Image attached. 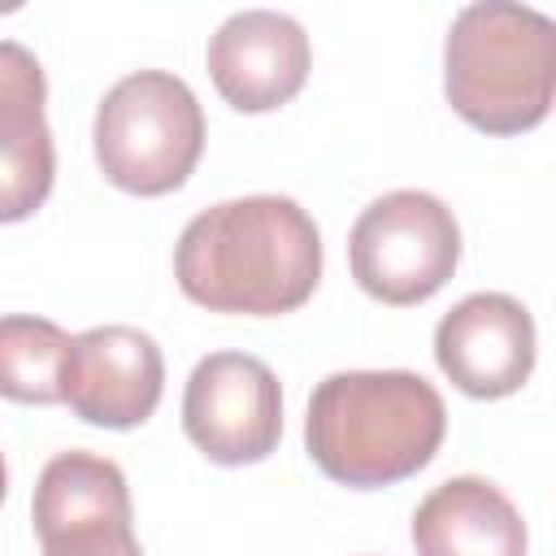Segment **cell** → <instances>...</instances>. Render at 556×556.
I'll return each instance as SVG.
<instances>
[{
  "mask_svg": "<svg viewBox=\"0 0 556 556\" xmlns=\"http://www.w3.org/2000/svg\"><path fill=\"white\" fill-rule=\"evenodd\" d=\"M174 278L208 313H295L321 282L317 222L291 195L222 200L182 226Z\"/></svg>",
  "mask_w": 556,
  "mask_h": 556,
  "instance_id": "obj_1",
  "label": "cell"
},
{
  "mask_svg": "<svg viewBox=\"0 0 556 556\" xmlns=\"http://www.w3.org/2000/svg\"><path fill=\"white\" fill-rule=\"evenodd\" d=\"M447 434L443 395L413 369H343L317 382L304 417L313 465L374 491L426 469Z\"/></svg>",
  "mask_w": 556,
  "mask_h": 556,
  "instance_id": "obj_2",
  "label": "cell"
},
{
  "mask_svg": "<svg viewBox=\"0 0 556 556\" xmlns=\"http://www.w3.org/2000/svg\"><path fill=\"white\" fill-rule=\"evenodd\" d=\"M447 104L482 135H521L552 113L556 22L530 4H465L443 43Z\"/></svg>",
  "mask_w": 556,
  "mask_h": 556,
  "instance_id": "obj_3",
  "label": "cell"
},
{
  "mask_svg": "<svg viewBox=\"0 0 556 556\" xmlns=\"http://www.w3.org/2000/svg\"><path fill=\"white\" fill-rule=\"evenodd\" d=\"M91 139L96 165L117 191L169 195L204 152V113L178 74L135 70L104 91Z\"/></svg>",
  "mask_w": 556,
  "mask_h": 556,
  "instance_id": "obj_4",
  "label": "cell"
},
{
  "mask_svg": "<svg viewBox=\"0 0 556 556\" xmlns=\"http://www.w3.org/2000/svg\"><path fill=\"white\" fill-rule=\"evenodd\" d=\"M348 265L356 287L378 304H421L456 274L460 226L452 208L430 191H387L352 222Z\"/></svg>",
  "mask_w": 556,
  "mask_h": 556,
  "instance_id": "obj_5",
  "label": "cell"
},
{
  "mask_svg": "<svg viewBox=\"0 0 556 556\" xmlns=\"http://www.w3.org/2000/svg\"><path fill=\"white\" fill-rule=\"evenodd\" d=\"M30 521L43 556H143L126 473L100 452H56L39 469Z\"/></svg>",
  "mask_w": 556,
  "mask_h": 556,
  "instance_id": "obj_6",
  "label": "cell"
},
{
  "mask_svg": "<svg viewBox=\"0 0 556 556\" xmlns=\"http://www.w3.org/2000/svg\"><path fill=\"white\" fill-rule=\"evenodd\" d=\"M182 430L213 465H256L282 439V387L261 356L208 352L182 391Z\"/></svg>",
  "mask_w": 556,
  "mask_h": 556,
  "instance_id": "obj_7",
  "label": "cell"
},
{
  "mask_svg": "<svg viewBox=\"0 0 556 556\" xmlns=\"http://www.w3.org/2000/svg\"><path fill=\"white\" fill-rule=\"evenodd\" d=\"M165 391V356L139 326H91L70 339L61 404L104 430L143 426Z\"/></svg>",
  "mask_w": 556,
  "mask_h": 556,
  "instance_id": "obj_8",
  "label": "cell"
},
{
  "mask_svg": "<svg viewBox=\"0 0 556 556\" xmlns=\"http://www.w3.org/2000/svg\"><path fill=\"white\" fill-rule=\"evenodd\" d=\"M534 317L504 291H473L434 326V361L456 391L504 400L534 374Z\"/></svg>",
  "mask_w": 556,
  "mask_h": 556,
  "instance_id": "obj_9",
  "label": "cell"
},
{
  "mask_svg": "<svg viewBox=\"0 0 556 556\" xmlns=\"http://www.w3.org/2000/svg\"><path fill=\"white\" fill-rule=\"evenodd\" d=\"M217 96L239 113H269L300 96L308 83L313 48L304 26L278 9L230 13L204 48Z\"/></svg>",
  "mask_w": 556,
  "mask_h": 556,
  "instance_id": "obj_10",
  "label": "cell"
},
{
  "mask_svg": "<svg viewBox=\"0 0 556 556\" xmlns=\"http://www.w3.org/2000/svg\"><path fill=\"white\" fill-rule=\"evenodd\" d=\"M48 78L30 48L0 39V226L43 208L56 178V148L43 117Z\"/></svg>",
  "mask_w": 556,
  "mask_h": 556,
  "instance_id": "obj_11",
  "label": "cell"
},
{
  "mask_svg": "<svg viewBox=\"0 0 556 556\" xmlns=\"http://www.w3.org/2000/svg\"><path fill=\"white\" fill-rule=\"evenodd\" d=\"M417 556H526L517 504L486 478L460 473L439 482L413 513Z\"/></svg>",
  "mask_w": 556,
  "mask_h": 556,
  "instance_id": "obj_12",
  "label": "cell"
},
{
  "mask_svg": "<svg viewBox=\"0 0 556 556\" xmlns=\"http://www.w3.org/2000/svg\"><path fill=\"white\" fill-rule=\"evenodd\" d=\"M70 334L30 313L0 317V395L13 404H61Z\"/></svg>",
  "mask_w": 556,
  "mask_h": 556,
  "instance_id": "obj_13",
  "label": "cell"
},
{
  "mask_svg": "<svg viewBox=\"0 0 556 556\" xmlns=\"http://www.w3.org/2000/svg\"><path fill=\"white\" fill-rule=\"evenodd\" d=\"M4 491H9V469H4V456H0V504H4Z\"/></svg>",
  "mask_w": 556,
  "mask_h": 556,
  "instance_id": "obj_14",
  "label": "cell"
}]
</instances>
